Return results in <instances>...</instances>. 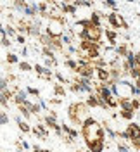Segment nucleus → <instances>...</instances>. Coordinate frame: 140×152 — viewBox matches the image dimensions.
<instances>
[{
    "label": "nucleus",
    "mask_w": 140,
    "mask_h": 152,
    "mask_svg": "<svg viewBox=\"0 0 140 152\" xmlns=\"http://www.w3.org/2000/svg\"><path fill=\"white\" fill-rule=\"evenodd\" d=\"M139 21H140V18H139Z\"/></svg>",
    "instance_id": "nucleus-54"
},
{
    "label": "nucleus",
    "mask_w": 140,
    "mask_h": 152,
    "mask_svg": "<svg viewBox=\"0 0 140 152\" xmlns=\"http://www.w3.org/2000/svg\"><path fill=\"white\" fill-rule=\"evenodd\" d=\"M86 105L92 109V107H99V95L97 94H90V95H86Z\"/></svg>",
    "instance_id": "nucleus-19"
},
{
    "label": "nucleus",
    "mask_w": 140,
    "mask_h": 152,
    "mask_svg": "<svg viewBox=\"0 0 140 152\" xmlns=\"http://www.w3.org/2000/svg\"><path fill=\"white\" fill-rule=\"evenodd\" d=\"M5 29H7V37L16 40V37L19 35V33H18V28H16V26H12V24H7V26H5Z\"/></svg>",
    "instance_id": "nucleus-26"
},
{
    "label": "nucleus",
    "mask_w": 140,
    "mask_h": 152,
    "mask_svg": "<svg viewBox=\"0 0 140 152\" xmlns=\"http://www.w3.org/2000/svg\"><path fill=\"white\" fill-rule=\"evenodd\" d=\"M116 50H118V56L121 57V59H126L128 52H130V45H128V42H119V45L116 47Z\"/></svg>",
    "instance_id": "nucleus-16"
},
{
    "label": "nucleus",
    "mask_w": 140,
    "mask_h": 152,
    "mask_svg": "<svg viewBox=\"0 0 140 152\" xmlns=\"http://www.w3.org/2000/svg\"><path fill=\"white\" fill-rule=\"evenodd\" d=\"M18 67H19V71H23V73H28V71L33 69V66H31L29 62H26V61H21V62L18 64Z\"/></svg>",
    "instance_id": "nucleus-29"
},
{
    "label": "nucleus",
    "mask_w": 140,
    "mask_h": 152,
    "mask_svg": "<svg viewBox=\"0 0 140 152\" xmlns=\"http://www.w3.org/2000/svg\"><path fill=\"white\" fill-rule=\"evenodd\" d=\"M45 61H43V66L48 67V69H54V67H57V59L56 57H43Z\"/></svg>",
    "instance_id": "nucleus-24"
},
{
    "label": "nucleus",
    "mask_w": 140,
    "mask_h": 152,
    "mask_svg": "<svg viewBox=\"0 0 140 152\" xmlns=\"http://www.w3.org/2000/svg\"><path fill=\"white\" fill-rule=\"evenodd\" d=\"M7 86H9V80H7V78H2V81H0V88H2V92L9 90Z\"/></svg>",
    "instance_id": "nucleus-39"
},
{
    "label": "nucleus",
    "mask_w": 140,
    "mask_h": 152,
    "mask_svg": "<svg viewBox=\"0 0 140 152\" xmlns=\"http://www.w3.org/2000/svg\"><path fill=\"white\" fill-rule=\"evenodd\" d=\"M104 35H106V38H107V42H109L111 47H118V45H119V43H118V38H119V31H118V29L106 28Z\"/></svg>",
    "instance_id": "nucleus-9"
},
{
    "label": "nucleus",
    "mask_w": 140,
    "mask_h": 152,
    "mask_svg": "<svg viewBox=\"0 0 140 152\" xmlns=\"http://www.w3.org/2000/svg\"><path fill=\"white\" fill-rule=\"evenodd\" d=\"M78 76H81V78H88V80H93L97 73H95V67H93L92 62H86V64H80L78 67Z\"/></svg>",
    "instance_id": "nucleus-6"
},
{
    "label": "nucleus",
    "mask_w": 140,
    "mask_h": 152,
    "mask_svg": "<svg viewBox=\"0 0 140 152\" xmlns=\"http://www.w3.org/2000/svg\"><path fill=\"white\" fill-rule=\"evenodd\" d=\"M42 57H56V52L52 50L50 47H42Z\"/></svg>",
    "instance_id": "nucleus-31"
},
{
    "label": "nucleus",
    "mask_w": 140,
    "mask_h": 152,
    "mask_svg": "<svg viewBox=\"0 0 140 152\" xmlns=\"http://www.w3.org/2000/svg\"><path fill=\"white\" fill-rule=\"evenodd\" d=\"M107 23L111 24L112 29H125V31H128L130 29V24L125 21V18H123L121 14H118V10H111L109 12V18H107Z\"/></svg>",
    "instance_id": "nucleus-3"
},
{
    "label": "nucleus",
    "mask_w": 140,
    "mask_h": 152,
    "mask_svg": "<svg viewBox=\"0 0 140 152\" xmlns=\"http://www.w3.org/2000/svg\"><path fill=\"white\" fill-rule=\"evenodd\" d=\"M66 24L64 21H61V19H48L47 21V26H45V33L47 35H50L52 38H61L62 35L66 33Z\"/></svg>",
    "instance_id": "nucleus-2"
},
{
    "label": "nucleus",
    "mask_w": 140,
    "mask_h": 152,
    "mask_svg": "<svg viewBox=\"0 0 140 152\" xmlns=\"http://www.w3.org/2000/svg\"><path fill=\"white\" fill-rule=\"evenodd\" d=\"M33 152H43V149L38 147V145H33Z\"/></svg>",
    "instance_id": "nucleus-48"
},
{
    "label": "nucleus",
    "mask_w": 140,
    "mask_h": 152,
    "mask_svg": "<svg viewBox=\"0 0 140 152\" xmlns=\"http://www.w3.org/2000/svg\"><path fill=\"white\" fill-rule=\"evenodd\" d=\"M88 152H104L106 149V140H85Z\"/></svg>",
    "instance_id": "nucleus-8"
},
{
    "label": "nucleus",
    "mask_w": 140,
    "mask_h": 152,
    "mask_svg": "<svg viewBox=\"0 0 140 152\" xmlns=\"http://www.w3.org/2000/svg\"><path fill=\"white\" fill-rule=\"evenodd\" d=\"M56 80L59 81V83H62V85H69V83H71V80H67L61 71H56Z\"/></svg>",
    "instance_id": "nucleus-28"
},
{
    "label": "nucleus",
    "mask_w": 140,
    "mask_h": 152,
    "mask_svg": "<svg viewBox=\"0 0 140 152\" xmlns=\"http://www.w3.org/2000/svg\"><path fill=\"white\" fill-rule=\"evenodd\" d=\"M16 152H23V149H18V151H16Z\"/></svg>",
    "instance_id": "nucleus-52"
},
{
    "label": "nucleus",
    "mask_w": 140,
    "mask_h": 152,
    "mask_svg": "<svg viewBox=\"0 0 140 152\" xmlns=\"http://www.w3.org/2000/svg\"><path fill=\"white\" fill-rule=\"evenodd\" d=\"M118 152H130V147L125 143H118Z\"/></svg>",
    "instance_id": "nucleus-42"
},
{
    "label": "nucleus",
    "mask_w": 140,
    "mask_h": 152,
    "mask_svg": "<svg viewBox=\"0 0 140 152\" xmlns=\"http://www.w3.org/2000/svg\"><path fill=\"white\" fill-rule=\"evenodd\" d=\"M69 90H71L73 94H85L83 86L80 85L78 81H73V80H71V83H69Z\"/></svg>",
    "instance_id": "nucleus-22"
},
{
    "label": "nucleus",
    "mask_w": 140,
    "mask_h": 152,
    "mask_svg": "<svg viewBox=\"0 0 140 152\" xmlns=\"http://www.w3.org/2000/svg\"><path fill=\"white\" fill-rule=\"evenodd\" d=\"M43 152H50V149H43Z\"/></svg>",
    "instance_id": "nucleus-51"
},
{
    "label": "nucleus",
    "mask_w": 140,
    "mask_h": 152,
    "mask_svg": "<svg viewBox=\"0 0 140 152\" xmlns=\"http://www.w3.org/2000/svg\"><path fill=\"white\" fill-rule=\"evenodd\" d=\"M62 140H64L67 145H73V143H75V138H73V137H69V135H64V137H62Z\"/></svg>",
    "instance_id": "nucleus-43"
},
{
    "label": "nucleus",
    "mask_w": 140,
    "mask_h": 152,
    "mask_svg": "<svg viewBox=\"0 0 140 152\" xmlns=\"http://www.w3.org/2000/svg\"><path fill=\"white\" fill-rule=\"evenodd\" d=\"M38 104L42 105V109H43V111H48V113H50V109H48V105H47V102H45V99H43V97H40V99H38Z\"/></svg>",
    "instance_id": "nucleus-40"
},
{
    "label": "nucleus",
    "mask_w": 140,
    "mask_h": 152,
    "mask_svg": "<svg viewBox=\"0 0 140 152\" xmlns=\"http://www.w3.org/2000/svg\"><path fill=\"white\" fill-rule=\"evenodd\" d=\"M54 94L56 97H64L66 95V88L62 83H54Z\"/></svg>",
    "instance_id": "nucleus-23"
},
{
    "label": "nucleus",
    "mask_w": 140,
    "mask_h": 152,
    "mask_svg": "<svg viewBox=\"0 0 140 152\" xmlns=\"http://www.w3.org/2000/svg\"><path fill=\"white\" fill-rule=\"evenodd\" d=\"M24 107H26V109H29V111H31V114H33V116H38V113H40V111H43V109H42V105L40 104H37V102H31V100H26V102H24Z\"/></svg>",
    "instance_id": "nucleus-15"
},
{
    "label": "nucleus",
    "mask_w": 140,
    "mask_h": 152,
    "mask_svg": "<svg viewBox=\"0 0 140 152\" xmlns=\"http://www.w3.org/2000/svg\"><path fill=\"white\" fill-rule=\"evenodd\" d=\"M67 48V54L69 56H75V54H78L80 50H78V47H75V45H69V47H66Z\"/></svg>",
    "instance_id": "nucleus-41"
},
{
    "label": "nucleus",
    "mask_w": 140,
    "mask_h": 152,
    "mask_svg": "<svg viewBox=\"0 0 140 152\" xmlns=\"http://www.w3.org/2000/svg\"><path fill=\"white\" fill-rule=\"evenodd\" d=\"M137 61H139V64H140V50L137 52Z\"/></svg>",
    "instance_id": "nucleus-50"
},
{
    "label": "nucleus",
    "mask_w": 140,
    "mask_h": 152,
    "mask_svg": "<svg viewBox=\"0 0 140 152\" xmlns=\"http://www.w3.org/2000/svg\"><path fill=\"white\" fill-rule=\"evenodd\" d=\"M95 73H97V80L102 81V83H109L111 81V71L107 67H95Z\"/></svg>",
    "instance_id": "nucleus-11"
},
{
    "label": "nucleus",
    "mask_w": 140,
    "mask_h": 152,
    "mask_svg": "<svg viewBox=\"0 0 140 152\" xmlns=\"http://www.w3.org/2000/svg\"><path fill=\"white\" fill-rule=\"evenodd\" d=\"M61 104H62V99H59V97L50 99V105H61Z\"/></svg>",
    "instance_id": "nucleus-44"
},
{
    "label": "nucleus",
    "mask_w": 140,
    "mask_h": 152,
    "mask_svg": "<svg viewBox=\"0 0 140 152\" xmlns=\"http://www.w3.org/2000/svg\"><path fill=\"white\" fill-rule=\"evenodd\" d=\"M7 80H9V81H16V76H14V75H9V76H7Z\"/></svg>",
    "instance_id": "nucleus-49"
},
{
    "label": "nucleus",
    "mask_w": 140,
    "mask_h": 152,
    "mask_svg": "<svg viewBox=\"0 0 140 152\" xmlns=\"http://www.w3.org/2000/svg\"><path fill=\"white\" fill-rule=\"evenodd\" d=\"M119 111H135L131 99H119Z\"/></svg>",
    "instance_id": "nucleus-18"
},
{
    "label": "nucleus",
    "mask_w": 140,
    "mask_h": 152,
    "mask_svg": "<svg viewBox=\"0 0 140 152\" xmlns=\"http://www.w3.org/2000/svg\"><path fill=\"white\" fill-rule=\"evenodd\" d=\"M64 66L67 67V69H71L73 73H78V67H80V64H78V61H75V59H66V61H64Z\"/></svg>",
    "instance_id": "nucleus-20"
},
{
    "label": "nucleus",
    "mask_w": 140,
    "mask_h": 152,
    "mask_svg": "<svg viewBox=\"0 0 140 152\" xmlns=\"http://www.w3.org/2000/svg\"><path fill=\"white\" fill-rule=\"evenodd\" d=\"M2 45H4V47H10V45H12L10 38L9 37H7V38H2Z\"/></svg>",
    "instance_id": "nucleus-46"
},
{
    "label": "nucleus",
    "mask_w": 140,
    "mask_h": 152,
    "mask_svg": "<svg viewBox=\"0 0 140 152\" xmlns=\"http://www.w3.org/2000/svg\"><path fill=\"white\" fill-rule=\"evenodd\" d=\"M0 123L4 124V126L9 124V114H7V111H4V109H2V114H0Z\"/></svg>",
    "instance_id": "nucleus-36"
},
{
    "label": "nucleus",
    "mask_w": 140,
    "mask_h": 152,
    "mask_svg": "<svg viewBox=\"0 0 140 152\" xmlns=\"http://www.w3.org/2000/svg\"><path fill=\"white\" fill-rule=\"evenodd\" d=\"M81 137L85 140H106V130L102 124L97 123V119L90 116L81 126Z\"/></svg>",
    "instance_id": "nucleus-1"
},
{
    "label": "nucleus",
    "mask_w": 140,
    "mask_h": 152,
    "mask_svg": "<svg viewBox=\"0 0 140 152\" xmlns=\"http://www.w3.org/2000/svg\"><path fill=\"white\" fill-rule=\"evenodd\" d=\"M19 56H23V57L28 56V47H21V54H19Z\"/></svg>",
    "instance_id": "nucleus-47"
},
{
    "label": "nucleus",
    "mask_w": 140,
    "mask_h": 152,
    "mask_svg": "<svg viewBox=\"0 0 140 152\" xmlns=\"http://www.w3.org/2000/svg\"><path fill=\"white\" fill-rule=\"evenodd\" d=\"M16 145H18V149H23V151H29V143L26 142V140H23V142H21V140H18V142H16Z\"/></svg>",
    "instance_id": "nucleus-37"
},
{
    "label": "nucleus",
    "mask_w": 140,
    "mask_h": 152,
    "mask_svg": "<svg viewBox=\"0 0 140 152\" xmlns=\"http://www.w3.org/2000/svg\"><path fill=\"white\" fill-rule=\"evenodd\" d=\"M67 116H69V119H71V123L75 124V126H83V123H81V119L78 118V114H76V109H75V104H71L69 107H67Z\"/></svg>",
    "instance_id": "nucleus-12"
},
{
    "label": "nucleus",
    "mask_w": 140,
    "mask_h": 152,
    "mask_svg": "<svg viewBox=\"0 0 140 152\" xmlns=\"http://www.w3.org/2000/svg\"><path fill=\"white\" fill-rule=\"evenodd\" d=\"M26 90H28V94L31 95V97L40 99V90H38V88H35V86H26Z\"/></svg>",
    "instance_id": "nucleus-35"
},
{
    "label": "nucleus",
    "mask_w": 140,
    "mask_h": 152,
    "mask_svg": "<svg viewBox=\"0 0 140 152\" xmlns=\"http://www.w3.org/2000/svg\"><path fill=\"white\" fill-rule=\"evenodd\" d=\"M73 104H75V109H76L78 118L81 119V123H85V119L90 118V107L86 105V102H73Z\"/></svg>",
    "instance_id": "nucleus-7"
},
{
    "label": "nucleus",
    "mask_w": 140,
    "mask_h": 152,
    "mask_svg": "<svg viewBox=\"0 0 140 152\" xmlns=\"http://www.w3.org/2000/svg\"><path fill=\"white\" fill-rule=\"evenodd\" d=\"M14 121L18 123V128H19L23 133H29L31 130H33V128L28 124V121H26V119H23L21 116H16V118H14Z\"/></svg>",
    "instance_id": "nucleus-13"
},
{
    "label": "nucleus",
    "mask_w": 140,
    "mask_h": 152,
    "mask_svg": "<svg viewBox=\"0 0 140 152\" xmlns=\"http://www.w3.org/2000/svg\"><path fill=\"white\" fill-rule=\"evenodd\" d=\"M5 61L10 64H19V54H7V57H5Z\"/></svg>",
    "instance_id": "nucleus-30"
},
{
    "label": "nucleus",
    "mask_w": 140,
    "mask_h": 152,
    "mask_svg": "<svg viewBox=\"0 0 140 152\" xmlns=\"http://www.w3.org/2000/svg\"><path fill=\"white\" fill-rule=\"evenodd\" d=\"M16 42H18L21 47H24V43H26V35H18V37H16Z\"/></svg>",
    "instance_id": "nucleus-38"
},
{
    "label": "nucleus",
    "mask_w": 140,
    "mask_h": 152,
    "mask_svg": "<svg viewBox=\"0 0 140 152\" xmlns=\"http://www.w3.org/2000/svg\"><path fill=\"white\" fill-rule=\"evenodd\" d=\"M40 35H42V28H38L37 24L33 23V19H31V21H29V28H28V37L37 38V40H38Z\"/></svg>",
    "instance_id": "nucleus-17"
},
{
    "label": "nucleus",
    "mask_w": 140,
    "mask_h": 152,
    "mask_svg": "<svg viewBox=\"0 0 140 152\" xmlns=\"http://www.w3.org/2000/svg\"><path fill=\"white\" fill-rule=\"evenodd\" d=\"M104 5L109 7L111 10H118V2L116 0H104Z\"/></svg>",
    "instance_id": "nucleus-34"
},
{
    "label": "nucleus",
    "mask_w": 140,
    "mask_h": 152,
    "mask_svg": "<svg viewBox=\"0 0 140 152\" xmlns=\"http://www.w3.org/2000/svg\"><path fill=\"white\" fill-rule=\"evenodd\" d=\"M43 123L47 124V126H48V128H52V130H54V128H56L57 124V118H54V116H50V114H47L45 118H43Z\"/></svg>",
    "instance_id": "nucleus-21"
},
{
    "label": "nucleus",
    "mask_w": 140,
    "mask_h": 152,
    "mask_svg": "<svg viewBox=\"0 0 140 152\" xmlns=\"http://www.w3.org/2000/svg\"><path fill=\"white\" fill-rule=\"evenodd\" d=\"M126 133L130 135V140H133V138L140 137V124H137V123H130L128 126H126Z\"/></svg>",
    "instance_id": "nucleus-14"
},
{
    "label": "nucleus",
    "mask_w": 140,
    "mask_h": 152,
    "mask_svg": "<svg viewBox=\"0 0 140 152\" xmlns=\"http://www.w3.org/2000/svg\"><path fill=\"white\" fill-rule=\"evenodd\" d=\"M33 69H35V73H37V76L40 78V80L52 81V80L56 78V73H54L52 69H48V67L42 66V64H35V66H33Z\"/></svg>",
    "instance_id": "nucleus-5"
},
{
    "label": "nucleus",
    "mask_w": 140,
    "mask_h": 152,
    "mask_svg": "<svg viewBox=\"0 0 140 152\" xmlns=\"http://www.w3.org/2000/svg\"><path fill=\"white\" fill-rule=\"evenodd\" d=\"M19 113L23 114V118H24V119H31V116H33V114H31V111H29V109H26L24 105H19Z\"/></svg>",
    "instance_id": "nucleus-32"
},
{
    "label": "nucleus",
    "mask_w": 140,
    "mask_h": 152,
    "mask_svg": "<svg viewBox=\"0 0 140 152\" xmlns=\"http://www.w3.org/2000/svg\"><path fill=\"white\" fill-rule=\"evenodd\" d=\"M131 100H133V109H135V111L140 109V97H133Z\"/></svg>",
    "instance_id": "nucleus-45"
},
{
    "label": "nucleus",
    "mask_w": 140,
    "mask_h": 152,
    "mask_svg": "<svg viewBox=\"0 0 140 152\" xmlns=\"http://www.w3.org/2000/svg\"><path fill=\"white\" fill-rule=\"evenodd\" d=\"M61 42H62V45H64V47H69V45H73V42H76V40L71 37V35L64 33V35L61 37Z\"/></svg>",
    "instance_id": "nucleus-25"
},
{
    "label": "nucleus",
    "mask_w": 140,
    "mask_h": 152,
    "mask_svg": "<svg viewBox=\"0 0 140 152\" xmlns=\"http://www.w3.org/2000/svg\"><path fill=\"white\" fill-rule=\"evenodd\" d=\"M102 59L107 62V66L111 67L114 66L121 57L118 56V50H116V47H111V45H106V47L102 48Z\"/></svg>",
    "instance_id": "nucleus-4"
},
{
    "label": "nucleus",
    "mask_w": 140,
    "mask_h": 152,
    "mask_svg": "<svg viewBox=\"0 0 140 152\" xmlns=\"http://www.w3.org/2000/svg\"><path fill=\"white\" fill-rule=\"evenodd\" d=\"M135 116V111H119V118H123L125 121H131Z\"/></svg>",
    "instance_id": "nucleus-27"
},
{
    "label": "nucleus",
    "mask_w": 140,
    "mask_h": 152,
    "mask_svg": "<svg viewBox=\"0 0 140 152\" xmlns=\"http://www.w3.org/2000/svg\"><path fill=\"white\" fill-rule=\"evenodd\" d=\"M92 64H93V67H109V66H107V62L104 61L102 57H99V59L92 61Z\"/></svg>",
    "instance_id": "nucleus-33"
},
{
    "label": "nucleus",
    "mask_w": 140,
    "mask_h": 152,
    "mask_svg": "<svg viewBox=\"0 0 140 152\" xmlns=\"http://www.w3.org/2000/svg\"><path fill=\"white\" fill-rule=\"evenodd\" d=\"M48 126H47L45 123H40V124H37V126H33V130L31 132L37 135V138H40V140H47L48 138Z\"/></svg>",
    "instance_id": "nucleus-10"
},
{
    "label": "nucleus",
    "mask_w": 140,
    "mask_h": 152,
    "mask_svg": "<svg viewBox=\"0 0 140 152\" xmlns=\"http://www.w3.org/2000/svg\"><path fill=\"white\" fill-rule=\"evenodd\" d=\"M126 2H130V4H131V2H135V0H126Z\"/></svg>",
    "instance_id": "nucleus-53"
}]
</instances>
